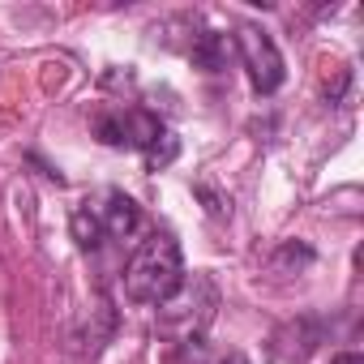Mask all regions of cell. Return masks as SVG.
Masks as SVG:
<instances>
[{
    "instance_id": "obj_9",
    "label": "cell",
    "mask_w": 364,
    "mask_h": 364,
    "mask_svg": "<svg viewBox=\"0 0 364 364\" xmlns=\"http://www.w3.org/2000/svg\"><path fill=\"white\" fill-rule=\"evenodd\" d=\"M309 262H313V249H309V245H296V240H287V245L274 253V266H296V270H300V266H309Z\"/></svg>"
},
{
    "instance_id": "obj_5",
    "label": "cell",
    "mask_w": 364,
    "mask_h": 364,
    "mask_svg": "<svg viewBox=\"0 0 364 364\" xmlns=\"http://www.w3.org/2000/svg\"><path fill=\"white\" fill-rule=\"evenodd\" d=\"M103 232L107 236H116V240H124V236H133L137 228H141V210H137V202L133 198H124V193H112L107 198V206H103Z\"/></svg>"
},
{
    "instance_id": "obj_7",
    "label": "cell",
    "mask_w": 364,
    "mask_h": 364,
    "mask_svg": "<svg viewBox=\"0 0 364 364\" xmlns=\"http://www.w3.org/2000/svg\"><path fill=\"white\" fill-rule=\"evenodd\" d=\"M176 154H180V141H176V133H167V129H163V133L146 146V167H150V171H159V167H167Z\"/></svg>"
},
{
    "instance_id": "obj_8",
    "label": "cell",
    "mask_w": 364,
    "mask_h": 364,
    "mask_svg": "<svg viewBox=\"0 0 364 364\" xmlns=\"http://www.w3.org/2000/svg\"><path fill=\"white\" fill-rule=\"evenodd\" d=\"M103 236H107V232H103L99 215H90V210H77V215H73V240H77L82 249H95Z\"/></svg>"
},
{
    "instance_id": "obj_6",
    "label": "cell",
    "mask_w": 364,
    "mask_h": 364,
    "mask_svg": "<svg viewBox=\"0 0 364 364\" xmlns=\"http://www.w3.org/2000/svg\"><path fill=\"white\" fill-rule=\"evenodd\" d=\"M228 52H232L228 35H198L193 39V65H202L206 73H219L228 65Z\"/></svg>"
},
{
    "instance_id": "obj_11",
    "label": "cell",
    "mask_w": 364,
    "mask_h": 364,
    "mask_svg": "<svg viewBox=\"0 0 364 364\" xmlns=\"http://www.w3.org/2000/svg\"><path fill=\"white\" fill-rule=\"evenodd\" d=\"M219 364H249V360H245V355H240V351H232V355H223V360H219Z\"/></svg>"
},
{
    "instance_id": "obj_1",
    "label": "cell",
    "mask_w": 364,
    "mask_h": 364,
    "mask_svg": "<svg viewBox=\"0 0 364 364\" xmlns=\"http://www.w3.org/2000/svg\"><path fill=\"white\" fill-rule=\"evenodd\" d=\"M180 279H185V257H180L176 236L154 232L133 249L124 266V296L133 304H163L180 287Z\"/></svg>"
},
{
    "instance_id": "obj_2",
    "label": "cell",
    "mask_w": 364,
    "mask_h": 364,
    "mask_svg": "<svg viewBox=\"0 0 364 364\" xmlns=\"http://www.w3.org/2000/svg\"><path fill=\"white\" fill-rule=\"evenodd\" d=\"M215 309H219V291L210 283V274H185L180 287L159 304V330L176 343H202L206 326L215 321Z\"/></svg>"
},
{
    "instance_id": "obj_3",
    "label": "cell",
    "mask_w": 364,
    "mask_h": 364,
    "mask_svg": "<svg viewBox=\"0 0 364 364\" xmlns=\"http://www.w3.org/2000/svg\"><path fill=\"white\" fill-rule=\"evenodd\" d=\"M236 52H240V60H245L249 82H253L257 95H274L283 86V77H287L283 73V52L270 39V31H262L257 22H240L236 26Z\"/></svg>"
},
{
    "instance_id": "obj_4",
    "label": "cell",
    "mask_w": 364,
    "mask_h": 364,
    "mask_svg": "<svg viewBox=\"0 0 364 364\" xmlns=\"http://www.w3.org/2000/svg\"><path fill=\"white\" fill-rule=\"evenodd\" d=\"M159 133H163V120L150 116V112H120V116H103L99 120V137L107 146H137V150H146Z\"/></svg>"
},
{
    "instance_id": "obj_10",
    "label": "cell",
    "mask_w": 364,
    "mask_h": 364,
    "mask_svg": "<svg viewBox=\"0 0 364 364\" xmlns=\"http://www.w3.org/2000/svg\"><path fill=\"white\" fill-rule=\"evenodd\" d=\"M330 364H364V355H360V351H334Z\"/></svg>"
}]
</instances>
